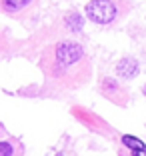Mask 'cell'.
Masks as SVG:
<instances>
[{
	"mask_svg": "<svg viewBox=\"0 0 146 156\" xmlns=\"http://www.w3.org/2000/svg\"><path fill=\"white\" fill-rule=\"evenodd\" d=\"M54 56H56V64L62 70H68V68H72L74 64H78V62L82 60L84 50H82V46L76 44V42H60V44L56 46Z\"/></svg>",
	"mask_w": 146,
	"mask_h": 156,
	"instance_id": "cell-1",
	"label": "cell"
},
{
	"mask_svg": "<svg viewBox=\"0 0 146 156\" xmlns=\"http://www.w3.org/2000/svg\"><path fill=\"white\" fill-rule=\"evenodd\" d=\"M86 14L96 24H108L116 18V4L112 0H90L86 4Z\"/></svg>",
	"mask_w": 146,
	"mask_h": 156,
	"instance_id": "cell-2",
	"label": "cell"
},
{
	"mask_svg": "<svg viewBox=\"0 0 146 156\" xmlns=\"http://www.w3.org/2000/svg\"><path fill=\"white\" fill-rule=\"evenodd\" d=\"M138 70H140V66H138V60L134 58H122L118 62V66H116V74L122 78H134L138 74Z\"/></svg>",
	"mask_w": 146,
	"mask_h": 156,
	"instance_id": "cell-3",
	"label": "cell"
},
{
	"mask_svg": "<svg viewBox=\"0 0 146 156\" xmlns=\"http://www.w3.org/2000/svg\"><path fill=\"white\" fill-rule=\"evenodd\" d=\"M64 24L72 30V32H78L82 30V24H84V18L80 16V12H70L66 18H64Z\"/></svg>",
	"mask_w": 146,
	"mask_h": 156,
	"instance_id": "cell-4",
	"label": "cell"
},
{
	"mask_svg": "<svg viewBox=\"0 0 146 156\" xmlns=\"http://www.w3.org/2000/svg\"><path fill=\"white\" fill-rule=\"evenodd\" d=\"M122 142H124V146H128L130 150H134V152H146V146L138 140L136 136H122Z\"/></svg>",
	"mask_w": 146,
	"mask_h": 156,
	"instance_id": "cell-5",
	"label": "cell"
},
{
	"mask_svg": "<svg viewBox=\"0 0 146 156\" xmlns=\"http://www.w3.org/2000/svg\"><path fill=\"white\" fill-rule=\"evenodd\" d=\"M2 2H4L6 10H18V8H22V6H26L30 0H2Z\"/></svg>",
	"mask_w": 146,
	"mask_h": 156,
	"instance_id": "cell-6",
	"label": "cell"
},
{
	"mask_svg": "<svg viewBox=\"0 0 146 156\" xmlns=\"http://www.w3.org/2000/svg\"><path fill=\"white\" fill-rule=\"evenodd\" d=\"M2 150H4V156H10V154H12V148L8 146V142H2Z\"/></svg>",
	"mask_w": 146,
	"mask_h": 156,
	"instance_id": "cell-7",
	"label": "cell"
},
{
	"mask_svg": "<svg viewBox=\"0 0 146 156\" xmlns=\"http://www.w3.org/2000/svg\"><path fill=\"white\" fill-rule=\"evenodd\" d=\"M142 92H144V96H146V84H144V86H142Z\"/></svg>",
	"mask_w": 146,
	"mask_h": 156,
	"instance_id": "cell-8",
	"label": "cell"
}]
</instances>
